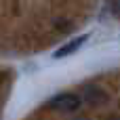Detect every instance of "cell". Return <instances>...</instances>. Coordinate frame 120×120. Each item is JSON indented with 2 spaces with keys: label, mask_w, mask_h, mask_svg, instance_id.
Here are the masks:
<instances>
[{
  "label": "cell",
  "mask_w": 120,
  "mask_h": 120,
  "mask_svg": "<svg viewBox=\"0 0 120 120\" xmlns=\"http://www.w3.org/2000/svg\"><path fill=\"white\" fill-rule=\"evenodd\" d=\"M82 103V97L74 95V93H59L49 101V108L59 110V112H76Z\"/></svg>",
  "instance_id": "1"
},
{
  "label": "cell",
  "mask_w": 120,
  "mask_h": 120,
  "mask_svg": "<svg viewBox=\"0 0 120 120\" xmlns=\"http://www.w3.org/2000/svg\"><path fill=\"white\" fill-rule=\"evenodd\" d=\"M82 101H86L89 105H103V103H108V93L101 89V86H97V84H86L84 89H82Z\"/></svg>",
  "instance_id": "2"
},
{
  "label": "cell",
  "mask_w": 120,
  "mask_h": 120,
  "mask_svg": "<svg viewBox=\"0 0 120 120\" xmlns=\"http://www.w3.org/2000/svg\"><path fill=\"white\" fill-rule=\"evenodd\" d=\"M89 40V34H82V36H76V38H72V40H68L65 44H61L55 53H53V59H65V57H70V55H74L84 42Z\"/></svg>",
  "instance_id": "3"
},
{
  "label": "cell",
  "mask_w": 120,
  "mask_h": 120,
  "mask_svg": "<svg viewBox=\"0 0 120 120\" xmlns=\"http://www.w3.org/2000/svg\"><path fill=\"white\" fill-rule=\"evenodd\" d=\"M112 13L120 17V0H112Z\"/></svg>",
  "instance_id": "4"
},
{
  "label": "cell",
  "mask_w": 120,
  "mask_h": 120,
  "mask_svg": "<svg viewBox=\"0 0 120 120\" xmlns=\"http://www.w3.org/2000/svg\"><path fill=\"white\" fill-rule=\"evenodd\" d=\"M110 120H120V116H118V118H116V116H114V118H110Z\"/></svg>",
  "instance_id": "5"
}]
</instances>
